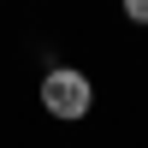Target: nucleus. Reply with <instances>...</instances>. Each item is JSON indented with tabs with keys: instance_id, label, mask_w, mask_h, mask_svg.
Returning a JSON list of instances; mask_svg holds the SVG:
<instances>
[{
	"instance_id": "nucleus-2",
	"label": "nucleus",
	"mask_w": 148,
	"mask_h": 148,
	"mask_svg": "<svg viewBox=\"0 0 148 148\" xmlns=\"http://www.w3.org/2000/svg\"><path fill=\"white\" fill-rule=\"evenodd\" d=\"M119 12H125L136 30H148V0H119Z\"/></svg>"
},
{
	"instance_id": "nucleus-1",
	"label": "nucleus",
	"mask_w": 148,
	"mask_h": 148,
	"mask_svg": "<svg viewBox=\"0 0 148 148\" xmlns=\"http://www.w3.org/2000/svg\"><path fill=\"white\" fill-rule=\"evenodd\" d=\"M36 101H42V113L53 125H83L101 95H95V77L83 65H47L42 83H36Z\"/></svg>"
}]
</instances>
